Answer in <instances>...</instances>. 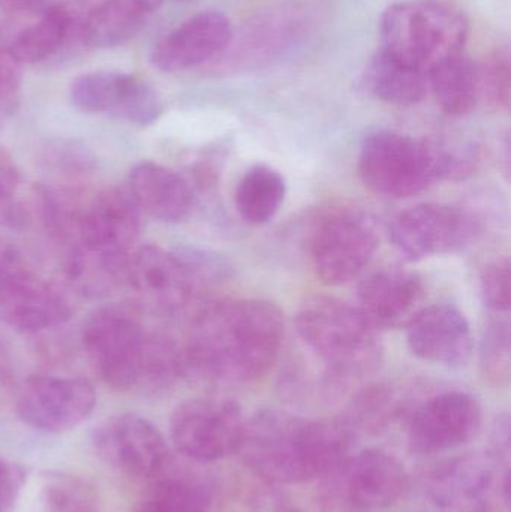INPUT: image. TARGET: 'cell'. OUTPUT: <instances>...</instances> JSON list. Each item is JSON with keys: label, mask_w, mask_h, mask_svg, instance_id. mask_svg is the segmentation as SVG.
Wrapping results in <instances>:
<instances>
[{"label": "cell", "mask_w": 511, "mask_h": 512, "mask_svg": "<svg viewBox=\"0 0 511 512\" xmlns=\"http://www.w3.org/2000/svg\"><path fill=\"white\" fill-rule=\"evenodd\" d=\"M284 315L258 298L201 307L182 343L185 376L225 385L251 384L272 369L284 340Z\"/></svg>", "instance_id": "obj_1"}, {"label": "cell", "mask_w": 511, "mask_h": 512, "mask_svg": "<svg viewBox=\"0 0 511 512\" xmlns=\"http://www.w3.org/2000/svg\"><path fill=\"white\" fill-rule=\"evenodd\" d=\"M354 438L342 418L308 420L261 411L246 420L237 454L267 483L302 484L333 471L350 454Z\"/></svg>", "instance_id": "obj_2"}, {"label": "cell", "mask_w": 511, "mask_h": 512, "mask_svg": "<svg viewBox=\"0 0 511 512\" xmlns=\"http://www.w3.org/2000/svg\"><path fill=\"white\" fill-rule=\"evenodd\" d=\"M300 339L326 366L323 394L327 399L341 396L351 382L380 366L378 330L359 307L339 298L312 297L296 316Z\"/></svg>", "instance_id": "obj_3"}, {"label": "cell", "mask_w": 511, "mask_h": 512, "mask_svg": "<svg viewBox=\"0 0 511 512\" xmlns=\"http://www.w3.org/2000/svg\"><path fill=\"white\" fill-rule=\"evenodd\" d=\"M383 50L402 65L429 75L459 56L468 38V21L459 9L438 0H405L381 18Z\"/></svg>", "instance_id": "obj_4"}, {"label": "cell", "mask_w": 511, "mask_h": 512, "mask_svg": "<svg viewBox=\"0 0 511 512\" xmlns=\"http://www.w3.org/2000/svg\"><path fill=\"white\" fill-rule=\"evenodd\" d=\"M140 213L126 189H102L78 212L66 254L128 273L140 237Z\"/></svg>", "instance_id": "obj_5"}, {"label": "cell", "mask_w": 511, "mask_h": 512, "mask_svg": "<svg viewBox=\"0 0 511 512\" xmlns=\"http://www.w3.org/2000/svg\"><path fill=\"white\" fill-rule=\"evenodd\" d=\"M149 330L122 307L96 310L84 322L81 342L99 378L116 391H138Z\"/></svg>", "instance_id": "obj_6"}, {"label": "cell", "mask_w": 511, "mask_h": 512, "mask_svg": "<svg viewBox=\"0 0 511 512\" xmlns=\"http://www.w3.org/2000/svg\"><path fill=\"white\" fill-rule=\"evenodd\" d=\"M428 492L444 510L501 512L510 504L509 463L494 453L455 457L432 472Z\"/></svg>", "instance_id": "obj_7"}, {"label": "cell", "mask_w": 511, "mask_h": 512, "mask_svg": "<svg viewBox=\"0 0 511 512\" xmlns=\"http://www.w3.org/2000/svg\"><path fill=\"white\" fill-rule=\"evenodd\" d=\"M327 498L341 512H381L401 499L404 466L392 454L365 450L347 456L326 475Z\"/></svg>", "instance_id": "obj_8"}, {"label": "cell", "mask_w": 511, "mask_h": 512, "mask_svg": "<svg viewBox=\"0 0 511 512\" xmlns=\"http://www.w3.org/2000/svg\"><path fill=\"white\" fill-rule=\"evenodd\" d=\"M359 173L369 191L396 200L422 194L435 182L423 140L390 131L366 138Z\"/></svg>", "instance_id": "obj_9"}, {"label": "cell", "mask_w": 511, "mask_h": 512, "mask_svg": "<svg viewBox=\"0 0 511 512\" xmlns=\"http://www.w3.org/2000/svg\"><path fill=\"white\" fill-rule=\"evenodd\" d=\"M245 423L242 409L231 400H189L171 415L170 438L186 459L212 463L237 454Z\"/></svg>", "instance_id": "obj_10"}, {"label": "cell", "mask_w": 511, "mask_h": 512, "mask_svg": "<svg viewBox=\"0 0 511 512\" xmlns=\"http://www.w3.org/2000/svg\"><path fill=\"white\" fill-rule=\"evenodd\" d=\"M378 249L374 222L356 210H338L323 219L312 239L315 271L327 285L356 279Z\"/></svg>", "instance_id": "obj_11"}, {"label": "cell", "mask_w": 511, "mask_h": 512, "mask_svg": "<svg viewBox=\"0 0 511 512\" xmlns=\"http://www.w3.org/2000/svg\"><path fill=\"white\" fill-rule=\"evenodd\" d=\"M479 222L465 210L426 203L402 212L390 227V240L408 261L455 254L470 246Z\"/></svg>", "instance_id": "obj_12"}, {"label": "cell", "mask_w": 511, "mask_h": 512, "mask_svg": "<svg viewBox=\"0 0 511 512\" xmlns=\"http://www.w3.org/2000/svg\"><path fill=\"white\" fill-rule=\"evenodd\" d=\"M126 283L141 312L155 316L182 313L194 300L198 285L182 256L155 245L135 249Z\"/></svg>", "instance_id": "obj_13"}, {"label": "cell", "mask_w": 511, "mask_h": 512, "mask_svg": "<svg viewBox=\"0 0 511 512\" xmlns=\"http://www.w3.org/2000/svg\"><path fill=\"white\" fill-rule=\"evenodd\" d=\"M96 405V391L83 378L33 376L17 393L15 409L26 426L45 433H63L80 426Z\"/></svg>", "instance_id": "obj_14"}, {"label": "cell", "mask_w": 511, "mask_h": 512, "mask_svg": "<svg viewBox=\"0 0 511 512\" xmlns=\"http://www.w3.org/2000/svg\"><path fill=\"white\" fill-rule=\"evenodd\" d=\"M96 456L131 478H156L168 465L164 436L146 418L120 414L102 421L92 435Z\"/></svg>", "instance_id": "obj_15"}, {"label": "cell", "mask_w": 511, "mask_h": 512, "mask_svg": "<svg viewBox=\"0 0 511 512\" xmlns=\"http://www.w3.org/2000/svg\"><path fill=\"white\" fill-rule=\"evenodd\" d=\"M71 101L83 113L105 114L138 126L152 125L164 110L149 83L117 71H93L75 78Z\"/></svg>", "instance_id": "obj_16"}, {"label": "cell", "mask_w": 511, "mask_h": 512, "mask_svg": "<svg viewBox=\"0 0 511 512\" xmlns=\"http://www.w3.org/2000/svg\"><path fill=\"white\" fill-rule=\"evenodd\" d=\"M482 421V405L476 397L464 391H447L414 411L408 426V445L417 454L455 450L479 433Z\"/></svg>", "instance_id": "obj_17"}, {"label": "cell", "mask_w": 511, "mask_h": 512, "mask_svg": "<svg viewBox=\"0 0 511 512\" xmlns=\"http://www.w3.org/2000/svg\"><path fill=\"white\" fill-rule=\"evenodd\" d=\"M407 340L417 358L447 367L467 364L474 348L467 316L449 304L423 307L407 325Z\"/></svg>", "instance_id": "obj_18"}, {"label": "cell", "mask_w": 511, "mask_h": 512, "mask_svg": "<svg viewBox=\"0 0 511 512\" xmlns=\"http://www.w3.org/2000/svg\"><path fill=\"white\" fill-rule=\"evenodd\" d=\"M72 316L65 292L32 271L0 289V324L20 333H42Z\"/></svg>", "instance_id": "obj_19"}, {"label": "cell", "mask_w": 511, "mask_h": 512, "mask_svg": "<svg viewBox=\"0 0 511 512\" xmlns=\"http://www.w3.org/2000/svg\"><path fill=\"white\" fill-rule=\"evenodd\" d=\"M233 38L230 20L218 11L192 15L156 42L152 63L162 72L194 68L221 53Z\"/></svg>", "instance_id": "obj_20"}, {"label": "cell", "mask_w": 511, "mask_h": 512, "mask_svg": "<svg viewBox=\"0 0 511 512\" xmlns=\"http://www.w3.org/2000/svg\"><path fill=\"white\" fill-rule=\"evenodd\" d=\"M423 301L422 279L399 268L372 273L359 288V310L377 330L407 328L425 307Z\"/></svg>", "instance_id": "obj_21"}, {"label": "cell", "mask_w": 511, "mask_h": 512, "mask_svg": "<svg viewBox=\"0 0 511 512\" xmlns=\"http://www.w3.org/2000/svg\"><path fill=\"white\" fill-rule=\"evenodd\" d=\"M162 0H101L72 5V41L87 48H111L134 38Z\"/></svg>", "instance_id": "obj_22"}, {"label": "cell", "mask_w": 511, "mask_h": 512, "mask_svg": "<svg viewBox=\"0 0 511 512\" xmlns=\"http://www.w3.org/2000/svg\"><path fill=\"white\" fill-rule=\"evenodd\" d=\"M129 194L140 212L162 222H180L192 209L191 186L176 171L155 164L141 162L129 176Z\"/></svg>", "instance_id": "obj_23"}, {"label": "cell", "mask_w": 511, "mask_h": 512, "mask_svg": "<svg viewBox=\"0 0 511 512\" xmlns=\"http://www.w3.org/2000/svg\"><path fill=\"white\" fill-rule=\"evenodd\" d=\"M165 468L131 512H219L218 492L209 480Z\"/></svg>", "instance_id": "obj_24"}, {"label": "cell", "mask_w": 511, "mask_h": 512, "mask_svg": "<svg viewBox=\"0 0 511 512\" xmlns=\"http://www.w3.org/2000/svg\"><path fill=\"white\" fill-rule=\"evenodd\" d=\"M72 41V6H51L35 23L21 30L8 47L18 65H35L57 53Z\"/></svg>", "instance_id": "obj_25"}, {"label": "cell", "mask_w": 511, "mask_h": 512, "mask_svg": "<svg viewBox=\"0 0 511 512\" xmlns=\"http://www.w3.org/2000/svg\"><path fill=\"white\" fill-rule=\"evenodd\" d=\"M365 86L380 101L401 107L419 104L431 90L429 75L402 65L384 50L368 63Z\"/></svg>", "instance_id": "obj_26"}, {"label": "cell", "mask_w": 511, "mask_h": 512, "mask_svg": "<svg viewBox=\"0 0 511 512\" xmlns=\"http://www.w3.org/2000/svg\"><path fill=\"white\" fill-rule=\"evenodd\" d=\"M429 89L450 116H467L480 101L479 65L468 57H452L429 72Z\"/></svg>", "instance_id": "obj_27"}, {"label": "cell", "mask_w": 511, "mask_h": 512, "mask_svg": "<svg viewBox=\"0 0 511 512\" xmlns=\"http://www.w3.org/2000/svg\"><path fill=\"white\" fill-rule=\"evenodd\" d=\"M285 194L287 185L279 171L267 165H255L246 171L237 186V212L248 224H267L281 209Z\"/></svg>", "instance_id": "obj_28"}, {"label": "cell", "mask_w": 511, "mask_h": 512, "mask_svg": "<svg viewBox=\"0 0 511 512\" xmlns=\"http://www.w3.org/2000/svg\"><path fill=\"white\" fill-rule=\"evenodd\" d=\"M402 403L387 385H372L357 393L348 405L342 421L357 433H377L386 430L401 415Z\"/></svg>", "instance_id": "obj_29"}, {"label": "cell", "mask_w": 511, "mask_h": 512, "mask_svg": "<svg viewBox=\"0 0 511 512\" xmlns=\"http://www.w3.org/2000/svg\"><path fill=\"white\" fill-rule=\"evenodd\" d=\"M423 144L434 180L461 182L479 168L480 149L473 141L443 137L423 140Z\"/></svg>", "instance_id": "obj_30"}, {"label": "cell", "mask_w": 511, "mask_h": 512, "mask_svg": "<svg viewBox=\"0 0 511 512\" xmlns=\"http://www.w3.org/2000/svg\"><path fill=\"white\" fill-rule=\"evenodd\" d=\"M32 512H98L89 484L66 474H48L36 493Z\"/></svg>", "instance_id": "obj_31"}, {"label": "cell", "mask_w": 511, "mask_h": 512, "mask_svg": "<svg viewBox=\"0 0 511 512\" xmlns=\"http://www.w3.org/2000/svg\"><path fill=\"white\" fill-rule=\"evenodd\" d=\"M483 375L492 384L504 385L511 375V334L507 321H495L486 328L480 346Z\"/></svg>", "instance_id": "obj_32"}, {"label": "cell", "mask_w": 511, "mask_h": 512, "mask_svg": "<svg viewBox=\"0 0 511 512\" xmlns=\"http://www.w3.org/2000/svg\"><path fill=\"white\" fill-rule=\"evenodd\" d=\"M480 101L495 108H507L511 96V62L509 50L497 51L479 65Z\"/></svg>", "instance_id": "obj_33"}, {"label": "cell", "mask_w": 511, "mask_h": 512, "mask_svg": "<svg viewBox=\"0 0 511 512\" xmlns=\"http://www.w3.org/2000/svg\"><path fill=\"white\" fill-rule=\"evenodd\" d=\"M482 297L494 312H509L511 306V270L509 258L497 259L483 270Z\"/></svg>", "instance_id": "obj_34"}, {"label": "cell", "mask_w": 511, "mask_h": 512, "mask_svg": "<svg viewBox=\"0 0 511 512\" xmlns=\"http://www.w3.org/2000/svg\"><path fill=\"white\" fill-rule=\"evenodd\" d=\"M20 93V65L8 51L0 50V123L14 113L20 102Z\"/></svg>", "instance_id": "obj_35"}, {"label": "cell", "mask_w": 511, "mask_h": 512, "mask_svg": "<svg viewBox=\"0 0 511 512\" xmlns=\"http://www.w3.org/2000/svg\"><path fill=\"white\" fill-rule=\"evenodd\" d=\"M26 472L17 463L0 456V512H14L23 493Z\"/></svg>", "instance_id": "obj_36"}, {"label": "cell", "mask_w": 511, "mask_h": 512, "mask_svg": "<svg viewBox=\"0 0 511 512\" xmlns=\"http://www.w3.org/2000/svg\"><path fill=\"white\" fill-rule=\"evenodd\" d=\"M29 271L20 248L8 237L0 236V289Z\"/></svg>", "instance_id": "obj_37"}, {"label": "cell", "mask_w": 511, "mask_h": 512, "mask_svg": "<svg viewBox=\"0 0 511 512\" xmlns=\"http://www.w3.org/2000/svg\"><path fill=\"white\" fill-rule=\"evenodd\" d=\"M20 191V176L12 156L0 147V216Z\"/></svg>", "instance_id": "obj_38"}, {"label": "cell", "mask_w": 511, "mask_h": 512, "mask_svg": "<svg viewBox=\"0 0 511 512\" xmlns=\"http://www.w3.org/2000/svg\"><path fill=\"white\" fill-rule=\"evenodd\" d=\"M492 444H494V451L492 453L495 456L500 457L503 462L509 463L510 459V423L509 418L500 417L494 426V438H492Z\"/></svg>", "instance_id": "obj_39"}, {"label": "cell", "mask_w": 511, "mask_h": 512, "mask_svg": "<svg viewBox=\"0 0 511 512\" xmlns=\"http://www.w3.org/2000/svg\"><path fill=\"white\" fill-rule=\"evenodd\" d=\"M12 384V366L8 351L0 343V402L8 396Z\"/></svg>", "instance_id": "obj_40"}, {"label": "cell", "mask_w": 511, "mask_h": 512, "mask_svg": "<svg viewBox=\"0 0 511 512\" xmlns=\"http://www.w3.org/2000/svg\"><path fill=\"white\" fill-rule=\"evenodd\" d=\"M254 512H303L300 508L294 507L290 502L284 501V499L276 498H264L258 501L257 508Z\"/></svg>", "instance_id": "obj_41"}, {"label": "cell", "mask_w": 511, "mask_h": 512, "mask_svg": "<svg viewBox=\"0 0 511 512\" xmlns=\"http://www.w3.org/2000/svg\"><path fill=\"white\" fill-rule=\"evenodd\" d=\"M45 0H0V9L9 12H26L41 8Z\"/></svg>", "instance_id": "obj_42"}]
</instances>
